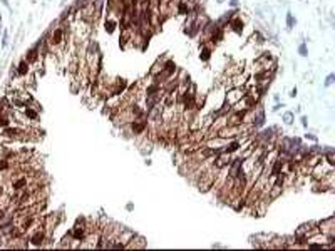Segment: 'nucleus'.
<instances>
[{
	"label": "nucleus",
	"mask_w": 335,
	"mask_h": 251,
	"mask_svg": "<svg viewBox=\"0 0 335 251\" xmlns=\"http://www.w3.org/2000/svg\"><path fill=\"white\" fill-rule=\"evenodd\" d=\"M287 24H288V27H293V17H292V13H288V17H287Z\"/></svg>",
	"instance_id": "obj_11"
},
{
	"label": "nucleus",
	"mask_w": 335,
	"mask_h": 251,
	"mask_svg": "<svg viewBox=\"0 0 335 251\" xmlns=\"http://www.w3.org/2000/svg\"><path fill=\"white\" fill-rule=\"evenodd\" d=\"M246 92H248V90L245 89V86H241V87H231V89L228 90V94H226V104L230 105V107H231V105H235Z\"/></svg>",
	"instance_id": "obj_3"
},
{
	"label": "nucleus",
	"mask_w": 335,
	"mask_h": 251,
	"mask_svg": "<svg viewBox=\"0 0 335 251\" xmlns=\"http://www.w3.org/2000/svg\"><path fill=\"white\" fill-rule=\"evenodd\" d=\"M230 27L236 32V34H241V32H243L245 24H243V20H241L240 17H233V19L230 20Z\"/></svg>",
	"instance_id": "obj_6"
},
{
	"label": "nucleus",
	"mask_w": 335,
	"mask_h": 251,
	"mask_svg": "<svg viewBox=\"0 0 335 251\" xmlns=\"http://www.w3.org/2000/svg\"><path fill=\"white\" fill-rule=\"evenodd\" d=\"M209 57H211V49H209V47H203L201 49V54H199V59L205 60V62H208Z\"/></svg>",
	"instance_id": "obj_9"
},
{
	"label": "nucleus",
	"mask_w": 335,
	"mask_h": 251,
	"mask_svg": "<svg viewBox=\"0 0 335 251\" xmlns=\"http://www.w3.org/2000/svg\"><path fill=\"white\" fill-rule=\"evenodd\" d=\"M333 79H335V75H333V74H330V75L327 77V80H325V86H330V84L333 82Z\"/></svg>",
	"instance_id": "obj_12"
},
{
	"label": "nucleus",
	"mask_w": 335,
	"mask_h": 251,
	"mask_svg": "<svg viewBox=\"0 0 335 251\" xmlns=\"http://www.w3.org/2000/svg\"><path fill=\"white\" fill-rule=\"evenodd\" d=\"M298 52H300V55H307V45L302 44L300 47H298Z\"/></svg>",
	"instance_id": "obj_10"
},
{
	"label": "nucleus",
	"mask_w": 335,
	"mask_h": 251,
	"mask_svg": "<svg viewBox=\"0 0 335 251\" xmlns=\"http://www.w3.org/2000/svg\"><path fill=\"white\" fill-rule=\"evenodd\" d=\"M28 182H30V179H28L27 172H17L10 178V188H12L13 193H19V191H24L28 188Z\"/></svg>",
	"instance_id": "obj_2"
},
{
	"label": "nucleus",
	"mask_w": 335,
	"mask_h": 251,
	"mask_svg": "<svg viewBox=\"0 0 335 251\" xmlns=\"http://www.w3.org/2000/svg\"><path fill=\"white\" fill-rule=\"evenodd\" d=\"M126 127L129 129L131 134L137 137H142L149 132V124H148V119H133L129 124H126Z\"/></svg>",
	"instance_id": "obj_1"
},
{
	"label": "nucleus",
	"mask_w": 335,
	"mask_h": 251,
	"mask_svg": "<svg viewBox=\"0 0 335 251\" xmlns=\"http://www.w3.org/2000/svg\"><path fill=\"white\" fill-rule=\"evenodd\" d=\"M116 25H117V20L109 17V19L106 20V30H107V34H112L114 29H116Z\"/></svg>",
	"instance_id": "obj_8"
},
{
	"label": "nucleus",
	"mask_w": 335,
	"mask_h": 251,
	"mask_svg": "<svg viewBox=\"0 0 335 251\" xmlns=\"http://www.w3.org/2000/svg\"><path fill=\"white\" fill-rule=\"evenodd\" d=\"M13 169V161H9L5 157H0V174L2 172H9Z\"/></svg>",
	"instance_id": "obj_7"
},
{
	"label": "nucleus",
	"mask_w": 335,
	"mask_h": 251,
	"mask_svg": "<svg viewBox=\"0 0 335 251\" xmlns=\"http://www.w3.org/2000/svg\"><path fill=\"white\" fill-rule=\"evenodd\" d=\"M30 72H32V67H30V64H28L25 59H22V60L19 62V65L15 67V77H20V79L27 77Z\"/></svg>",
	"instance_id": "obj_5"
},
{
	"label": "nucleus",
	"mask_w": 335,
	"mask_h": 251,
	"mask_svg": "<svg viewBox=\"0 0 335 251\" xmlns=\"http://www.w3.org/2000/svg\"><path fill=\"white\" fill-rule=\"evenodd\" d=\"M292 117H293V116H292L290 112H288V114H285V122H288V124H290V122H292Z\"/></svg>",
	"instance_id": "obj_13"
},
{
	"label": "nucleus",
	"mask_w": 335,
	"mask_h": 251,
	"mask_svg": "<svg viewBox=\"0 0 335 251\" xmlns=\"http://www.w3.org/2000/svg\"><path fill=\"white\" fill-rule=\"evenodd\" d=\"M317 226H318V231L323 233L325 236L327 234H335V218L333 216H330V218H327V219L317 223Z\"/></svg>",
	"instance_id": "obj_4"
}]
</instances>
